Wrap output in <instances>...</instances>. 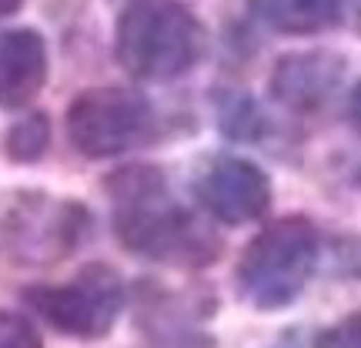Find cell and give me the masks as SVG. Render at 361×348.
Wrapping results in <instances>:
<instances>
[{"mask_svg":"<svg viewBox=\"0 0 361 348\" xmlns=\"http://www.w3.org/2000/svg\"><path fill=\"white\" fill-rule=\"evenodd\" d=\"M67 134L87 157L124 155L151 134V104L124 88L84 90L67 107Z\"/></svg>","mask_w":361,"mask_h":348,"instance_id":"8992f818","label":"cell"},{"mask_svg":"<svg viewBox=\"0 0 361 348\" xmlns=\"http://www.w3.org/2000/svg\"><path fill=\"white\" fill-rule=\"evenodd\" d=\"M0 348H44L37 328L17 311H0Z\"/></svg>","mask_w":361,"mask_h":348,"instance_id":"7c38bea8","label":"cell"},{"mask_svg":"<svg viewBox=\"0 0 361 348\" xmlns=\"http://www.w3.org/2000/svg\"><path fill=\"white\" fill-rule=\"evenodd\" d=\"M351 121H355V128H358V134H361V84L355 88V94H351Z\"/></svg>","mask_w":361,"mask_h":348,"instance_id":"5bb4252c","label":"cell"},{"mask_svg":"<svg viewBox=\"0 0 361 348\" xmlns=\"http://www.w3.org/2000/svg\"><path fill=\"white\" fill-rule=\"evenodd\" d=\"M322 348H361V311L345 318L335 332H328Z\"/></svg>","mask_w":361,"mask_h":348,"instance_id":"4fadbf2b","label":"cell"},{"mask_svg":"<svg viewBox=\"0 0 361 348\" xmlns=\"http://www.w3.org/2000/svg\"><path fill=\"white\" fill-rule=\"evenodd\" d=\"M51 141V128H47V117L34 114L27 121H17L7 134V155L13 161H37L44 155V148Z\"/></svg>","mask_w":361,"mask_h":348,"instance_id":"8fae6325","label":"cell"},{"mask_svg":"<svg viewBox=\"0 0 361 348\" xmlns=\"http://www.w3.org/2000/svg\"><path fill=\"white\" fill-rule=\"evenodd\" d=\"M204 208L224 224H245L261 218L271 205V184L264 171L241 157H218L197 184Z\"/></svg>","mask_w":361,"mask_h":348,"instance_id":"52a82bcc","label":"cell"},{"mask_svg":"<svg viewBox=\"0 0 361 348\" xmlns=\"http://www.w3.org/2000/svg\"><path fill=\"white\" fill-rule=\"evenodd\" d=\"M318 258V232L305 218L268 224L238 261V295L261 311L291 305L308 284Z\"/></svg>","mask_w":361,"mask_h":348,"instance_id":"3957f363","label":"cell"},{"mask_svg":"<svg viewBox=\"0 0 361 348\" xmlns=\"http://www.w3.org/2000/svg\"><path fill=\"white\" fill-rule=\"evenodd\" d=\"M207 44L197 13L178 0H130L114 27V54L137 80H174L188 74Z\"/></svg>","mask_w":361,"mask_h":348,"instance_id":"7a4b0ae2","label":"cell"},{"mask_svg":"<svg viewBox=\"0 0 361 348\" xmlns=\"http://www.w3.org/2000/svg\"><path fill=\"white\" fill-rule=\"evenodd\" d=\"M47 80V44L37 30L0 34V107H24Z\"/></svg>","mask_w":361,"mask_h":348,"instance_id":"9c48e42d","label":"cell"},{"mask_svg":"<svg viewBox=\"0 0 361 348\" xmlns=\"http://www.w3.org/2000/svg\"><path fill=\"white\" fill-rule=\"evenodd\" d=\"M345 61L331 51H301L278 61L271 74L274 97L295 111H314L335 94Z\"/></svg>","mask_w":361,"mask_h":348,"instance_id":"ba28073f","label":"cell"},{"mask_svg":"<svg viewBox=\"0 0 361 348\" xmlns=\"http://www.w3.org/2000/svg\"><path fill=\"white\" fill-rule=\"evenodd\" d=\"M255 13L278 34H322L341 20V0H255Z\"/></svg>","mask_w":361,"mask_h":348,"instance_id":"30bf717a","label":"cell"},{"mask_svg":"<svg viewBox=\"0 0 361 348\" xmlns=\"http://www.w3.org/2000/svg\"><path fill=\"white\" fill-rule=\"evenodd\" d=\"M114 224L121 241L144 258L201 265L214 258V238H207L168 194L154 168H124L111 178Z\"/></svg>","mask_w":361,"mask_h":348,"instance_id":"6da1fadb","label":"cell"},{"mask_svg":"<svg viewBox=\"0 0 361 348\" xmlns=\"http://www.w3.org/2000/svg\"><path fill=\"white\" fill-rule=\"evenodd\" d=\"M24 7V0H0V17H11Z\"/></svg>","mask_w":361,"mask_h":348,"instance_id":"9a60e30c","label":"cell"},{"mask_svg":"<svg viewBox=\"0 0 361 348\" xmlns=\"http://www.w3.org/2000/svg\"><path fill=\"white\" fill-rule=\"evenodd\" d=\"M87 224L84 208L47 194H13L0 211V251L20 265H47L78 245Z\"/></svg>","mask_w":361,"mask_h":348,"instance_id":"5b68a950","label":"cell"},{"mask_svg":"<svg viewBox=\"0 0 361 348\" xmlns=\"http://www.w3.org/2000/svg\"><path fill=\"white\" fill-rule=\"evenodd\" d=\"M30 308L44 322L71 338L90 342L114 328L124 308V284L107 265H87L67 284H44L27 292Z\"/></svg>","mask_w":361,"mask_h":348,"instance_id":"277c9868","label":"cell"}]
</instances>
